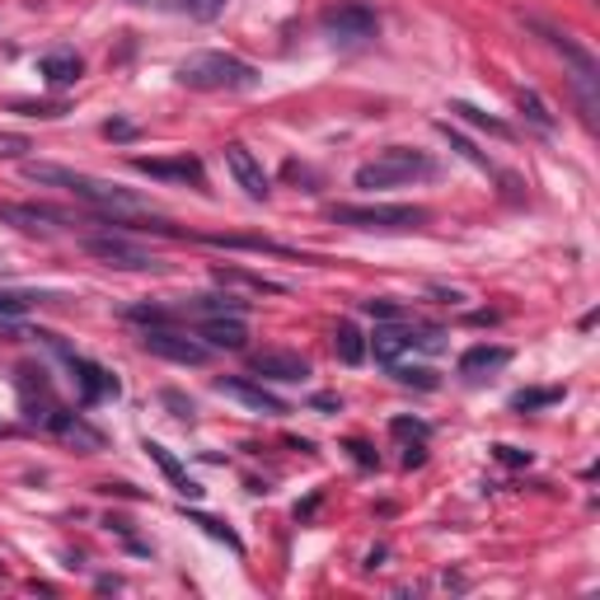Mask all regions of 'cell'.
<instances>
[{"mask_svg": "<svg viewBox=\"0 0 600 600\" xmlns=\"http://www.w3.org/2000/svg\"><path fill=\"white\" fill-rule=\"evenodd\" d=\"M34 151V141L20 136V132H0V160H20V155Z\"/></svg>", "mask_w": 600, "mask_h": 600, "instance_id": "obj_28", "label": "cell"}, {"mask_svg": "<svg viewBox=\"0 0 600 600\" xmlns=\"http://www.w3.org/2000/svg\"><path fill=\"white\" fill-rule=\"evenodd\" d=\"M563 399V389H520L516 399H512V408L516 413H530V408H540V404H559Z\"/></svg>", "mask_w": 600, "mask_h": 600, "instance_id": "obj_24", "label": "cell"}, {"mask_svg": "<svg viewBox=\"0 0 600 600\" xmlns=\"http://www.w3.org/2000/svg\"><path fill=\"white\" fill-rule=\"evenodd\" d=\"M526 24L567 61V71H573V89H577V104H581V113H587V122L596 128V108H600V67H596V57H591L573 34H563V28H554V24H544V20H526Z\"/></svg>", "mask_w": 600, "mask_h": 600, "instance_id": "obj_2", "label": "cell"}, {"mask_svg": "<svg viewBox=\"0 0 600 600\" xmlns=\"http://www.w3.org/2000/svg\"><path fill=\"white\" fill-rule=\"evenodd\" d=\"M220 10H226V0H183V14L197 24H212Z\"/></svg>", "mask_w": 600, "mask_h": 600, "instance_id": "obj_27", "label": "cell"}, {"mask_svg": "<svg viewBox=\"0 0 600 600\" xmlns=\"http://www.w3.org/2000/svg\"><path fill=\"white\" fill-rule=\"evenodd\" d=\"M516 104H520V113H526V118H530L540 132H554V113H549L544 99H540V94H535V89H520V94H516Z\"/></svg>", "mask_w": 600, "mask_h": 600, "instance_id": "obj_21", "label": "cell"}, {"mask_svg": "<svg viewBox=\"0 0 600 600\" xmlns=\"http://www.w3.org/2000/svg\"><path fill=\"white\" fill-rule=\"evenodd\" d=\"M0 273H5V254H0Z\"/></svg>", "mask_w": 600, "mask_h": 600, "instance_id": "obj_37", "label": "cell"}, {"mask_svg": "<svg viewBox=\"0 0 600 600\" xmlns=\"http://www.w3.org/2000/svg\"><path fill=\"white\" fill-rule=\"evenodd\" d=\"M146 455H151V460H155V465H160V469L169 473V483H173V493H179V497H202V483H193V479H188V473H183V465L173 460V455L160 446V441H146Z\"/></svg>", "mask_w": 600, "mask_h": 600, "instance_id": "obj_18", "label": "cell"}, {"mask_svg": "<svg viewBox=\"0 0 600 600\" xmlns=\"http://www.w3.org/2000/svg\"><path fill=\"white\" fill-rule=\"evenodd\" d=\"M394 375H399L404 385H422V389H432V385H436V375H432V371H422V367L413 371V367H399V361H394Z\"/></svg>", "mask_w": 600, "mask_h": 600, "instance_id": "obj_29", "label": "cell"}, {"mask_svg": "<svg viewBox=\"0 0 600 600\" xmlns=\"http://www.w3.org/2000/svg\"><path fill=\"white\" fill-rule=\"evenodd\" d=\"M451 113H460L465 122H473V128H488V132H493V136H512V128H507V122L488 118V113H483V108H473V104H455V108H451Z\"/></svg>", "mask_w": 600, "mask_h": 600, "instance_id": "obj_23", "label": "cell"}, {"mask_svg": "<svg viewBox=\"0 0 600 600\" xmlns=\"http://www.w3.org/2000/svg\"><path fill=\"white\" fill-rule=\"evenodd\" d=\"M34 300L38 296H28V291H0V320H20Z\"/></svg>", "mask_w": 600, "mask_h": 600, "instance_id": "obj_25", "label": "cell"}, {"mask_svg": "<svg viewBox=\"0 0 600 600\" xmlns=\"http://www.w3.org/2000/svg\"><path fill=\"white\" fill-rule=\"evenodd\" d=\"M334 352L347 361V367H357V361H367V338H361V328L352 320H343L334 328Z\"/></svg>", "mask_w": 600, "mask_h": 600, "instance_id": "obj_19", "label": "cell"}, {"mask_svg": "<svg viewBox=\"0 0 600 600\" xmlns=\"http://www.w3.org/2000/svg\"><path fill=\"white\" fill-rule=\"evenodd\" d=\"M24 179L28 183H43V188H67L81 202L99 212H113V216H146V202L128 188L108 183V179H94V173H81V169H67V165H24Z\"/></svg>", "mask_w": 600, "mask_h": 600, "instance_id": "obj_1", "label": "cell"}, {"mask_svg": "<svg viewBox=\"0 0 600 600\" xmlns=\"http://www.w3.org/2000/svg\"><path fill=\"white\" fill-rule=\"evenodd\" d=\"M75 381H81V399H85V404L118 399V381H113V375H108L104 367H94V361H75Z\"/></svg>", "mask_w": 600, "mask_h": 600, "instance_id": "obj_16", "label": "cell"}, {"mask_svg": "<svg viewBox=\"0 0 600 600\" xmlns=\"http://www.w3.org/2000/svg\"><path fill=\"white\" fill-rule=\"evenodd\" d=\"M193 520H197V526L212 535V540H226V544L235 549V554H240V549H244V544H240V535H235V530L226 526V520H216V516H193Z\"/></svg>", "mask_w": 600, "mask_h": 600, "instance_id": "obj_26", "label": "cell"}, {"mask_svg": "<svg viewBox=\"0 0 600 600\" xmlns=\"http://www.w3.org/2000/svg\"><path fill=\"white\" fill-rule=\"evenodd\" d=\"M216 394H226V399H240L244 408H254V413H263V418H281V413H287V404H281L273 389L254 385V381H216Z\"/></svg>", "mask_w": 600, "mask_h": 600, "instance_id": "obj_12", "label": "cell"}, {"mask_svg": "<svg viewBox=\"0 0 600 600\" xmlns=\"http://www.w3.org/2000/svg\"><path fill=\"white\" fill-rule=\"evenodd\" d=\"M497 455H502V460H507V465H520V460H530V455H520V451H512V446H497Z\"/></svg>", "mask_w": 600, "mask_h": 600, "instance_id": "obj_36", "label": "cell"}, {"mask_svg": "<svg viewBox=\"0 0 600 600\" xmlns=\"http://www.w3.org/2000/svg\"><path fill=\"white\" fill-rule=\"evenodd\" d=\"M254 375H263V381H305L310 375V361L300 352H281V347H273V352H259L254 357Z\"/></svg>", "mask_w": 600, "mask_h": 600, "instance_id": "obj_13", "label": "cell"}, {"mask_svg": "<svg viewBox=\"0 0 600 600\" xmlns=\"http://www.w3.org/2000/svg\"><path fill=\"white\" fill-rule=\"evenodd\" d=\"M338 226L352 230H418L428 226V207H408V202H338L328 207Z\"/></svg>", "mask_w": 600, "mask_h": 600, "instance_id": "obj_4", "label": "cell"}, {"mask_svg": "<svg viewBox=\"0 0 600 600\" xmlns=\"http://www.w3.org/2000/svg\"><path fill=\"white\" fill-rule=\"evenodd\" d=\"M512 361V352L507 347H488V343H479V347H469V352L460 357V375L465 381H483V375H493V371H502Z\"/></svg>", "mask_w": 600, "mask_h": 600, "instance_id": "obj_15", "label": "cell"}, {"mask_svg": "<svg viewBox=\"0 0 600 600\" xmlns=\"http://www.w3.org/2000/svg\"><path fill=\"white\" fill-rule=\"evenodd\" d=\"M81 71H85V61L75 57V52H47L43 61H38V75L52 89H67V85H75L81 81Z\"/></svg>", "mask_w": 600, "mask_h": 600, "instance_id": "obj_17", "label": "cell"}, {"mask_svg": "<svg viewBox=\"0 0 600 600\" xmlns=\"http://www.w3.org/2000/svg\"><path fill=\"white\" fill-rule=\"evenodd\" d=\"M389 432H394V436H418V441L428 436V428H422V422H408V418H394Z\"/></svg>", "mask_w": 600, "mask_h": 600, "instance_id": "obj_32", "label": "cell"}, {"mask_svg": "<svg viewBox=\"0 0 600 600\" xmlns=\"http://www.w3.org/2000/svg\"><path fill=\"white\" fill-rule=\"evenodd\" d=\"M324 34L334 43H367L375 38V28H381V20H375L371 5H361V0H347V5H334L324 10Z\"/></svg>", "mask_w": 600, "mask_h": 600, "instance_id": "obj_8", "label": "cell"}, {"mask_svg": "<svg viewBox=\"0 0 600 600\" xmlns=\"http://www.w3.org/2000/svg\"><path fill=\"white\" fill-rule=\"evenodd\" d=\"M216 281H230V287H249V291H287L281 281H267L254 273H235V267H216Z\"/></svg>", "mask_w": 600, "mask_h": 600, "instance_id": "obj_22", "label": "cell"}, {"mask_svg": "<svg viewBox=\"0 0 600 600\" xmlns=\"http://www.w3.org/2000/svg\"><path fill=\"white\" fill-rule=\"evenodd\" d=\"M165 404L173 408V418H188V422H193V413H197L193 399H183V394H173V389H165Z\"/></svg>", "mask_w": 600, "mask_h": 600, "instance_id": "obj_30", "label": "cell"}, {"mask_svg": "<svg viewBox=\"0 0 600 600\" xmlns=\"http://www.w3.org/2000/svg\"><path fill=\"white\" fill-rule=\"evenodd\" d=\"M136 173H151V179H165V183H193V188H207V169H202L197 155H173V160H136Z\"/></svg>", "mask_w": 600, "mask_h": 600, "instance_id": "obj_10", "label": "cell"}, {"mask_svg": "<svg viewBox=\"0 0 600 600\" xmlns=\"http://www.w3.org/2000/svg\"><path fill=\"white\" fill-rule=\"evenodd\" d=\"M85 254L99 259L104 267H118V273H160V267H165L146 244L128 240V235H89Z\"/></svg>", "mask_w": 600, "mask_h": 600, "instance_id": "obj_6", "label": "cell"}, {"mask_svg": "<svg viewBox=\"0 0 600 600\" xmlns=\"http://www.w3.org/2000/svg\"><path fill=\"white\" fill-rule=\"evenodd\" d=\"M197 338L207 347H226V352H240V347L249 343V328L240 314H212V320L197 324Z\"/></svg>", "mask_w": 600, "mask_h": 600, "instance_id": "obj_14", "label": "cell"}, {"mask_svg": "<svg viewBox=\"0 0 600 600\" xmlns=\"http://www.w3.org/2000/svg\"><path fill=\"white\" fill-rule=\"evenodd\" d=\"M226 165H230V173H235V183L244 188L254 202H263L267 197V173H263V165H259V155L244 146V141H230L226 146Z\"/></svg>", "mask_w": 600, "mask_h": 600, "instance_id": "obj_11", "label": "cell"}, {"mask_svg": "<svg viewBox=\"0 0 600 600\" xmlns=\"http://www.w3.org/2000/svg\"><path fill=\"white\" fill-rule=\"evenodd\" d=\"M436 160L422 151H408V146H389L385 155H375L371 165L357 169V188H404V183H418V179H432Z\"/></svg>", "mask_w": 600, "mask_h": 600, "instance_id": "obj_5", "label": "cell"}, {"mask_svg": "<svg viewBox=\"0 0 600 600\" xmlns=\"http://www.w3.org/2000/svg\"><path fill=\"white\" fill-rule=\"evenodd\" d=\"M20 113H28V118H61L67 108H61V104H20Z\"/></svg>", "mask_w": 600, "mask_h": 600, "instance_id": "obj_31", "label": "cell"}, {"mask_svg": "<svg viewBox=\"0 0 600 600\" xmlns=\"http://www.w3.org/2000/svg\"><path fill=\"white\" fill-rule=\"evenodd\" d=\"M413 347H428V352H436L441 347V334H413L408 324H385V328H375V338H371V352L375 361H385V367H394L404 352H413Z\"/></svg>", "mask_w": 600, "mask_h": 600, "instance_id": "obj_9", "label": "cell"}, {"mask_svg": "<svg viewBox=\"0 0 600 600\" xmlns=\"http://www.w3.org/2000/svg\"><path fill=\"white\" fill-rule=\"evenodd\" d=\"M0 220H14V226H24V230H38L43 220H61V212H52V207H0Z\"/></svg>", "mask_w": 600, "mask_h": 600, "instance_id": "obj_20", "label": "cell"}, {"mask_svg": "<svg viewBox=\"0 0 600 600\" xmlns=\"http://www.w3.org/2000/svg\"><path fill=\"white\" fill-rule=\"evenodd\" d=\"M179 81L188 89H226V94H244V89H254L259 85V71L249 67V61L240 57H230V52H193L179 67Z\"/></svg>", "mask_w": 600, "mask_h": 600, "instance_id": "obj_3", "label": "cell"}, {"mask_svg": "<svg viewBox=\"0 0 600 600\" xmlns=\"http://www.w3.org/2000/svg\"><path fill=\"white\" fill-rule=\"evenodd\" d=\"M104 136H118V141H122V136H132V128H128V122H108Z\"/></svg>", "mask_w": 600, "mask_h": 600, "instance_id": "obj_35", "label": "cell"}, {"mask_svg": "<svg viewBox=\"0 0 600 600\" xmlns=\"http://www.w3.org/2000/svg\"><path fill=\"white\" fill-rule=\"evenodd\" d=\"M141 347H146L151 357H160V361H173V367H202V361L212 357L207 343L188 338V334H179V328H169V324H151L146 334H141Z\"/></svg>", "mask_w": 600, "mask_h": 600, "instance_id": "obj_7", "label": "cell"}, {"mask_svg": "<svg viewBox=\"0 0 600 600\" xmlns=\"http://www.w3.org/2000/svg\"><path fill=\"white\" fill-rule=\"evenodd\" d=\"M367 310L375 314V320H399V310H394L389 300H367Z\"/></svg>", "mask_w": 600, "mask_h": 600, "instance_id": "obj_33", "label": "cell"}, {"mask_svg": "<svg viewBox=\"0 0 600 600\" xmlns=\"http://www.w3.org/2000/svg\"><path fill=\"white\" fill-rule=\"evenodd\" d=\"M347 451H352V455H357V460H361V465H375V455H371L367 446H361V441H352V446H347Z\"/></svg>", "mask_w": 600, "mask_h": 600, "instance_id": "obj_34", "label": "cell"}]
</instances>
